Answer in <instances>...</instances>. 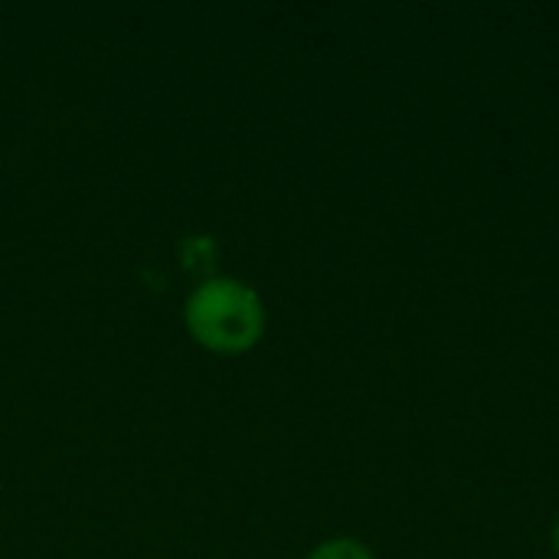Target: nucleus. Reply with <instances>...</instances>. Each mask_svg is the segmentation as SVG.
<instances>
[{"mask_svg":"<svg viewBox=\"0 0 559 559\" xmlns=\"http://www.w3.org/2000/svg\"><path fill=\"white\" fill-rule=\"evenodd\" d=\"M187 331L213 354H246L265 334V308L239 278H210L187 298Z\"/></svg>","mask_w":559,"mask_h":559,"instance_id":"obj_1","label":"nucleus"},{"mask_svg":"<svg viewBox=\"0 0 559 559\" xmlns=\"http://www.w3.org/2000/svg\"><path fill=\"white\" fill-rule=\"evenodd\" d=\"M305 559H373V554L350 537H337V540H324L321 547H314Z\"/></svg>","mask_w":559,"mask_h":559,"instance_id":"obj_2","label":"nucleus"},{"mask_svg":"<svg viewBox=\"0 0 559 559\" xmlns=\"http://www.w3.org/2000/svg\"><path fill=\"white\" fill-rule=\"evenodd\" d=\"M550 544H554V550H557V557H559V518H557V524H554V534H550Z\"/></svg>","mask_w":559,"mask_h":559,"instance_id":"obj_3","label":"nucleus"}]
</instances>
